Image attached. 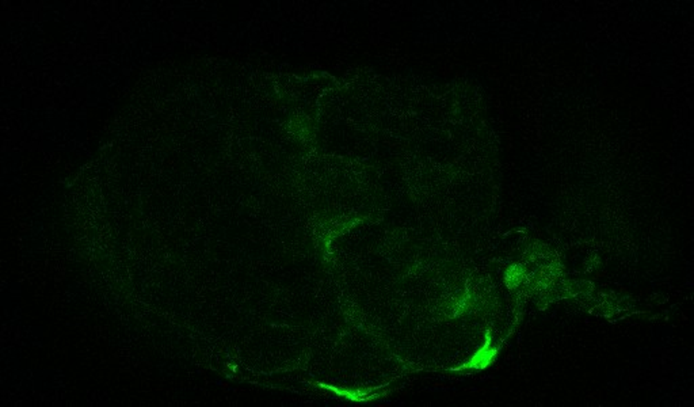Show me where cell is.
I'll return each instance as SVG.
<instances>
[{
    "instance_id": "6da1fadb",
    "label": "cell",
    "mask_w": 694,
    "mask_h": 407,
    "mask_svg": "<svg viewBox=\"0 0 694 407\" xmlns=\"http://www.w3.org/2000/svg\"><path fill=\"white\" fill-rule=\"evenodd\" d=\"M497 349L491 346V334L487 332L486 334V342L484 345L470 357L469 361H466L465 364L462 366H457V368H452L450 370H463V369H484L487 366H490L495 356H497Z\"/></svg>"
},
{
    "instance_id": "7a4b0ae2",
    "label": "cell",
    "mask_w": 694,
    "mask_h": 407,
    "mask_svg": "<svg viewBox=\"0 0 694 407\" xmlns=\"http://www.w3.org/2000/svg\"><path fill=\"white\" fill-rule=\"evenodd\" d=\"M317 386L320 388L331 391V393L337 394L338 397H342V398L353 401V402H368V401H373V399H377L381 397V394H372V391H375L376 388H369V390L342 388V387H335V386L324 384V383H317Z\"/></svg>"
}]
</instances>
